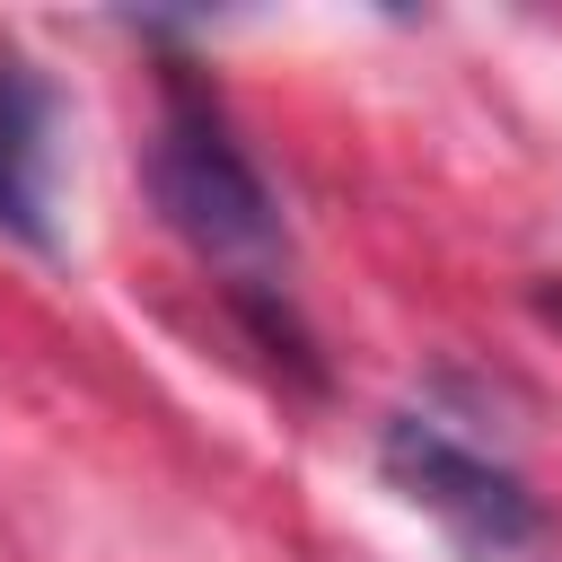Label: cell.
<instances>
[{
    "label": "cell",
    "instance_id": "obj_1",
    "mask_svg": "<svg viewBox=\"0 0 562 562\" xmlns=\"http://www.w3.org/2000/svg\"><path fill=\"white\" fill-rule=\"evenodd\" d=\"M140 176H149L158 220H167L193 255L228 263L237 281H263V263L290 255V228H281V202H272L263 167L246 158L237 123L220 114V97H211L184 61L158 70V132H149Z\"/></svg>",
    "mask_w": 562,
    "mask_h": 562
},
{
    "label": "cell",
    "instance_id": "obj_2",
    "mask_svg": "<svg viewBox=\"0 0 562 562\" xmlns=\"http://www.w3.org/2000/svg\"><path fill=\"white\" fill-rule=\"evenodd\" d=\"M378 474H386L413 509H430V518L457 536V553H474V562H509V553H527V544L544 536V509H536L527 474H509L501 457L465 448V439L439 430L430 413H386V430H378Z\"/></svg>",
    "mask_w": 562,
    "mask_h": 562
},
{
    "label": "cell",
    "instance_id": "obj_3",
    "mask_svg": "<svg viewBox=\"0 0 562 562\" xmlns=\"http://www.w3.org/2000/svg\"><path fill=\"white\" fill-rule=\"evenodd\" d=\"M53 79L18 44H0V228L35 255H53Z\"/></svg>",
    "mask_w": 562,
    "mask_h": 562
},
{
    "label": "cell",
    "instance_id": "obj_4",
    "mask_svg": "<svg viewBox=\"0 0 562 562\" xmlns=\"http://www.w3.org/2000/svg\"><path fill=\"white\" fill-rule=\"evenodd\" d=\"M536 307H544V316H562V290H536Z\"/></svg>",
    "mask_w": 562,
    "mask_h": 562
}]
</instances>
